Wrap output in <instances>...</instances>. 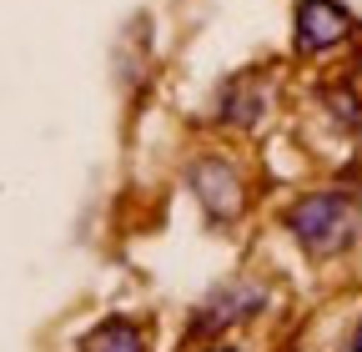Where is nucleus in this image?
<instances>
[{
  "instance_id": "nucleus-1",
  "label": "nucleus",
  "mask_w": 362,
  "mask_h": 352,
  "mask_svg": "<svg viewBox=\"0 0 362 352\" xmlns=\"http://www.w3.org/2000/svg\"><path fill=\"white\" fill-rule=\"evenodd\" d=\"M357 227H362V192L347 182L317 187L287 206V232L312 262H327V257L347 252L357 242Z\"/></svg>"
},
{
  "instance_id": "nucleus-2",
  "label": "nucleus",
  "mask_w": 362,
  "mask_h": 352,
  "mask_svg": "<svg viewBox=\"0 0 362 352\" xmlns=\"http://www.w3.org/2000/svg\"><path fill=\"white\" fill-rule=\"evenodd\" d=\"M267 307V287L257 282V277H237V282H226V287H216L197 312H192V322H187V342H216L226 327H237V322H247L252 312H262Z\"/></svg>"
},
{
  "instance_id": "nucleus-3",
  "label": "nucleus",
  "mask_w": 362,
  "mask_h": 352,
  "mask_svg": "<svg viewBox=\"0 0 362 352\" xmlns=\"http://www.w3.org/2000/svg\"><path fill=\"white\" fill-rule=\"evenodd\" d=\"M192 192L211 222H237L242 206H247V182H242L237 161H226V156H197L192 161Z\"/></svg>"
},
{
  "instance_id": "nucleus-4",
  "label": "nucleus",
  "mask_w": 362,
  "mask_h": 352,
  "mask_svg": "<svg viewBox=\"0 0 362 352\" xmlns=\"http://www.w3.org/2000/svg\"><path fill=\"white\" fill-rule=\"evenodd\" d=\"M352 35V16L342 0H297V51L322 56Z\"/></svg>"
},
{
  "instance_id": "nucleus-5",
  "label": "nucleus",
  "mask_w": 362,
  "mask_h": 352,
  "mask_svg": "<svg viewBox=\"0 0 362 352\" xmlns=\"http://www.w3.org/2000/svg\"><path fill=\"white\" fill-rule=\"evenodd\" d=\"M81 352H146V332L131 317H106V322H96L86 332Z\"/></svg>"
},
{
  "instance_id": "nucleus-6",
  "label": "nucleus",
  "mask_w": 362,
  "mask_h": 352,
  "mask_svg": "<svg viewBox=\"0 0 362 352\" xmlns=\"http://www.w3.org/2000/svg\"><path fill=\"white\" fill-rule=\"evenodd\" d=\"M262 111H267V91L257 81H232L221 91V121L226 126H257Z\"/></svg>"
},
{
  "instance_id": "nucleus-7",
  "label": "nucleus",
  "mask_w": 362,
  "mask_h": 352,
  "mask_svg": "<svg viewBox=\"0 0 362 352\" xmlns=\"http://www.w3.org/2000/svg\"><path fill=\"white\" fill-rule=\"evenodd\" d=\"M187 352H237V347H226V342H206V347L202 342H187Z\"/></svg>"
},
{
  "instance_id": "nucleus-8",
  "label": "nucleus",
  "mask_w": 362,
  "mask_h": 352,
  "mask_svg": "<svg viewBox=\"0 0 362 352\" xmlns=\"http://www.w3.org/2000/svg\"><path fill=\"white\" fill-rule=\"evenodd\" d=\"M342 352H362V322H357V332L347 337V347H342Z\"/></svg>"
}]
</instances>
